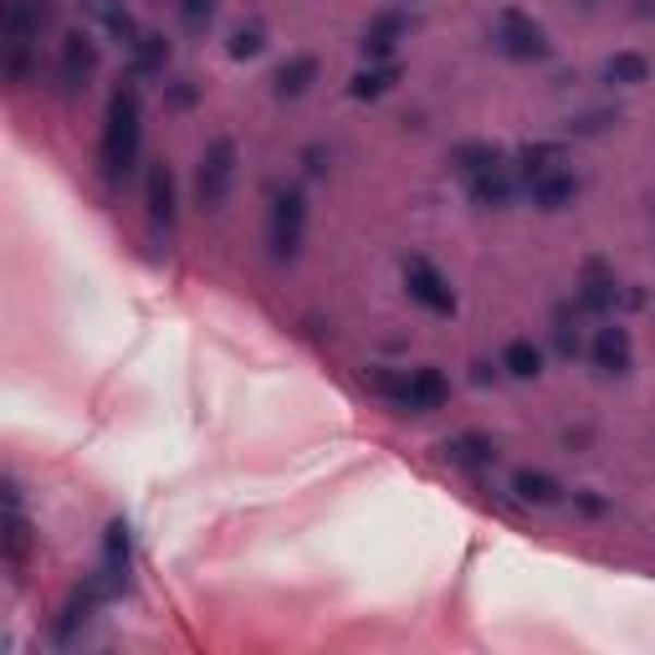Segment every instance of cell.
Here are the masks:
<instances>
[{
	"instance_id": "cell-27",
	"label": "cell",
	"mask_w": 655,
	"mask_h": 655,
	"mask_svg": "<svg viewBox=\"0 0 655 655\" xmlns=\"http://www.w3.org/2000/svg\"><path fill=\"white\" fill-rule=\"evenodd\" d=\"M554 338H558V349H563V353H573V349H579V333H573V328H569V318H558Z\"/></svg>"
},
{
	"instance_id": "cell-22",
	"label": "cell",
	"mask_w": 655,
	"mask_h": 655,
	"mask_svg": "<svg viewBox=\"0 0 655 655\" xmlns=\"http://www.w3.org/2000/svg\"><path fill=\"white\" fill-rule=\"evenodd\" d=\"M456 165H461L471 180H476V174H487V169L502 165V154L492 149V144H461V149H456Z\"/></svg>"
},
{
	"instance_id": "cell-10",
	"label": "cell",
	"mask_w": 655,
	"mask_h": 655,
	"mask_svg": "<svg viewBox=\"0 0 655 655\" xmlns=\"http://www.w3.org/2000/svg\"><path fill=\"white\" fill-rule=\"evenodd\" d=\"M630 333H624L620 323H609V328H599V333H594V364H599V369L605 374H624L630 369Z\"/></svg>"
},
{
	"instance_id": "cell-1",
	"label": "cell",
	"mask_w": 655,
	"mask_h": 655,
	"mask_svg": "<svg viewBox=\"0 0 655 655\" xmlns=\"http://www.w3.org/2000/svg\"><path fill=\"white\" fill-rule=\"evenodd\" d=\"M138 138H144V123H138V93L134 87H118L113 102H108V129H102V174L108 180H123L138 159Z\"/></svg>"
},
{
	"instance_id": "cell-23",
	"label": "cell",
	"mask_w": 655,
	"mask_h": 655,
	"mask_svg": "<svg viewBox=\"0 0 655 655\" xmlns=\"http://www.w3.org/2000/svg\"><path fill=\"white\" fill-rule=\"evenodd\" d=\"M579 298H584L589 313H609V307H615V282H609L599 267H589V282H584V292H579Z\"/></svg>"
},
{
	"instance_id": "cell-17",
	"label": "cell",
	"mask_w": 655,
	"mask_h": 655,
	"mask_svg": "<svg viewBox=\"0 0 655 655\" xmlns=\"http://www.w3.org/2000/svg\"><path fill=\"white\" fill-rule=\"evenodd\" d=\"M605 77L615 87H640L645 77H651V62H645L640 51H615V57L605 62Z\"/></svg>"
},
{
	"instance_id": "cell-28",
	"label": "cell",
	"mask_w": 655,
	"mask_h": 655,
	"mask_svg": "<svg viewBox=\"0 0 655 655\" xmlns=\"http://www.w3.org/2000/svg\"><path fill=\"white\" fill-rule=\"evenodd\" d=\"M169 98H174V102H190V98H195V87H190L185 77H180V83H174V93H169Z\"/></svg>"
},
{
	"instance_id": "cell-6",
	"label": "cell",
	"mask_w": 655,
	"mask_h": 655,
	"mask_svg": "<svg viewBox=\"0 0 655 655\" xmlns=\"http://www.w3.org/2000/svg\"><path fill=\"white\" fill-rule=\"evenodd\" d=\"M93 68H98V47H93L83 32H68V36H62V62H57V77H62V87H68V93L87 87Z\"/></svg>"
},
{
	"instance_id": "cell-15",
	"label": "cell",
	"mask_w": 655,
	"mask_h": 655,
	"mask_svg": "<svg viewBox=\"0 0 655 655\" xmlns=\"http://www.w3.org/2000/svg\"><path fill=\"white\" fill-rule=\"evenodd\" d=\"M502 369L512 374V379H538V369H543L538 343H527V338H512V343L502 349Z\"/></svg>"
},
{
	"instance_id": "cell-16",
	"label": "cell",
	"mask_w": 655,
	"mask_h": 655,
	"mask_svg": "<svg viewBox=\"0 0 655 655\" xmlns=\"http://www.w3.org/2000/svg\"><path fill=\"white\" fill-rule=\"evenodd\" d=\"M395 83H400V68H395V62H374V68L353 72L349 93H353V98H379V93H389Z\"/></svg>"
},
{
	"instance_id": "cell-21",
	"label": "cell",
	"mask_w": 655,
	"mask_h": 655,
	"mask_svg": "<svg viewBox=\"0 0 655 655\" xmlns=\"http://www.w3.org/2000/svg\"><path fill=\"white\" fill-rule=\"evenodd\" d=\"M129 57H134V72H165V62H169V41L165 36H138L134 47H129Z\"/></svg>"
},
{
	"instance_id": "cell-25",
	"label": "cell",
	"mask_w": 655,
	"mask_h": 655,
	"mask_svg": "<svg viewBox=\"0 0 655 655\" xmlns=\"http://www.w3.org/2000/svg\"><path fill=\"white\" fill-rule=\"evenodd\" d=\"M267 47V32H262V26H235L231 32V57H256V51Z\"/></svg>"
},
{
	"instance_id": "cell-24",
	"label": "cell",
	"mask_w": 655,
	"mask_h": 655,
	"mask_svg": "<svg viewBox=\"0 0 655 655\" xmlns=\"http://www.w3.org/2000/svg\"><path fill=\"white\" fill-rule=\"evenodd\" d=\"M26 548H32V527L21 518V502H11V522H5V558L11 563H26Z\"/></svg>"
},
{
	"instance_id": "cell-18",
	"label": "cell",
	"mask_w": 655,
	"mask_h": 655,
	"mask_svg": "<svg viewBox=\"0 0 655 655\" xmlns=\"http://www.w3.org/2000/svg\"><path fill=\"white\" fill-rule=\"evenodd\" d=\"M471 195H476L482 205H507L512 195H518V185H512L507 165H497V169H487V174H476V180H471Z\"/></svg>"
},
{
	"instance_id": "cell-14",
	"label": "cell",
	"mask_w": 655,
	"mask_h": 655,
	"mask_svg": "<svg viewBox=\"0 0 655 655\" xmlns=\"http://www.w3.org/2000/svg\"><path fill=\"white\" fill-rule=\"evenodd\" d=\"M446 456H451L456 466H492L497 461V446H492V436H476V430H466V436L446 440Z\"/></svg>"
},
{
	"instance_id": "cell-11",
	"label": "cell",
	"mask_w": 655,
	"mask_h": 655,
	"mask_svg": "<svg viewBox=\"0 0 655 655\" xmlns=\"http://www.w3.org/2000/svg\"><path fill=\"white\" fill-rule=\"evenodd\" d=\"M318 83V57H287L282 68H277V98H303L307 87Z\"/></svg>"
},
{
	"instance_id": "cell-4",
	"label": "cell",
	"mask_w": 655,
	"mask_h": 655,
	"mask_svg": "<svg viewBox=\"0 0 655 655\" xmlns=\"http://www.w3.org/2000/svg\"><path fill=\"white\" fill-rule=\"evenodd\" d=\"M404 287H410V298L421 307H430V313H456V292H451V282L440 277L436 262L410 256V262H404Z\"/></svg>"
},
{
	"instance_id": "cell-19",
	"label": "cell",
	"mask_w": 655,
	"mask_h": 655,
	"mask_svg": "<svg viewBox=\"0 0 655 655\" xmlns=\"http://www.w3.org/2000/svg\"><path fill=\"white\" fill-rule=\"evenodd\" d=\"M512 492H518L522 502H538V507L563 497V487H558L554 476H543V471H518V476H512Z\"/></svg>"
},
{
	"instance_id": "cell-8",
	"label": "cell",
	"mask_w": 655,
	"mask_h": 655,
	"mask_svg": "<svg viewBox=\"0 0 655 655\" xmlns=\"http://www.w3.org/2000/svg\"><path fill=\"white\" fill-rule=\"evenodd\" d=\"M83 16H93L102 26V32L113 36V41H123V47H134L138 36V21L129 16V5H123V0H83Z\"/></svg>"
},
{
	"instance_id": "cell-20",
	"label": "cell",
	"mask_w": 655,
	"mask_h": 655,
	"mask_svg": "<svg viewBox=\"0 0 655 655\" xmlns=\"http://www.w3.org/2000/svg\"><path fill=\"white\" fill-rule=\"evenodd\" d=\"M563 165V149L558 144H527V149L518 154V169L522 180H538V174H548V169Z\"/></svg>"
},
{
	"instance_id": "cell-2",
	"label": "cell",
	"mask_w": 655,
	"mask_h": 655,
	"mask_svg": "<svg viewBox=\"0 0 655 655\" xmlns=\"http://www.w3.org/2000/svg\"><path fill=\"white\" fill-rule=\"evenodd\" d=\"M231 185H235V144L231 138H210V149L201 159V174H195V195H201L205 210H220Z\"/></svg>"
},
{
	"instance_id": "cell-7",
	"label": "cell",
	"mask_w": 655,
	"mask_h": 655,
	"mask_svg": "<svg viewBox=\"0 0 655 655\" xmlns=\"http://www.w3.org/2000/svg\"><path fill=\"white\" fill-rule=\"evenodd\" d=\"M446 400H451V385H446V374H440V369H415V374H404V395H400L404 410L425 415V410H440Z\"/></svg>"
},
{
	"instance_id": "cell-13",
	"label": "cell",
	"mask_w": 655,
	"mask_h": 655,
	"mask_svg": "<svg viewBox=\"0 0 655 655\" xmlns=\"http://www.w3.org/2000/svg\"><path fill=\"white\" fill-rule=\"evenodd\" d=\"M144 195H149V220L154 226H169V220H174V169L154 165L149 169V190H144Z\"/></svg>"
},
{
	"instance_id": "cell-5",
	"label": "cell",
	"mask_w": 655,
	"mask_h": 655,
	"mask_svg": "<svg viewBox=\"0 0 655 655\" xmlns=\"http://www.w3.org/2000/svg\"><path fill=\"white\" fill-rule=\"evenodd\" d=\"M497 47H502L507 57H518V62H538V57H548L543 26L533 16H522V11H502V16H497Z\"/></svg>"
},
{
	"instance_id": "cell-3",
	"label": "cell",
	"mask_w": 655,
	"mask_h": 655,
	"mask_svg": "<svg viewBox=\"0 0 655 655\" xmlns=\"http://www.w3.org/2000/svg\"><path fill=\"white\" fill-rule=\"evenodd\" d=\"M303 231H307V201L303 190H282L277 205H271V252L282 256H298L303 252Z\"/></svg>"
},
{
	"instance_id": "cell-12",
	"label": "cell",
	"mask_w": 655,
	"mask_h": 655,
	"mask_svg": "<svg viewBox=\"0 0 655 655\" xmlns=\"http://www.w3.org/2000/svg\"><path fill=\"white\" fill-rule=\"evenodd\" d=\"M527 195H533L538 210H563V205L573 201V174L548 169V174H538V180H527Z\"/></svg>"
},
{
	"instance_id": "cell-9",
	"label": "cell",
	"mask_w": 655,
	"mask_h": 655,
	"mask_svg": "<svg viewBox=\"0 0 655 655\" xmlns=\"http://www.w3.org/2000/svg\"><path fill=\"white\" fill-rule=\"evenodd\" d=\"M400 36H404V16H400V11L374 16L369 32H364V57H369V62H389V57H395V47H400Z\"/></svg>"
},
{
	"instance_id": "cell-26",
	"label": "cell",
	"mask_w": 655,
	"mask_h": 655,
	"mask_svg": "<svg viewBox=\"0 0 655 655\" xmlns=\"http://www.w3.org/2000/svg\"><path fill=\"white\" fill-rule=\"evenodd\" d=\"M210 16H216V0H180V21H185L190 32L210 26Z\"/></svg>"
}]
</instances>
